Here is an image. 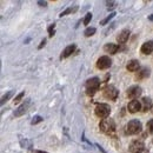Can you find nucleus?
<instances>
[{"label":"nucleus","mask_w":153,"mask_h":153,"mask_svg":"<svg viewBox=\"0 0 153 153\" xmlns=\"http://www.w3.org/2000/svg\"><path fill=\"white\" fill-rule=\"evenodd\" d=\"M111 65H112V61L107 56L100 57L97 61V67L99 70H107L108 67H111Z\"/></svg>","instance_id":"obj_5"},{"label":"nucleus","mask_w":153,"mask_h":153,"mask_svg":"<svg viewBox=\"0 0 153 153\" xmlns=\"http://www.w3.org/2000/svg\"><path fill=\"white\" fill-rule=\"evenodd\" d=\"M24 96H25V92H24V91H22V92H20L19 94L14 98V102H16V104H17V102H19L20 100L24 98Z\"/></svg>","instance_id":"obj_24"},{"label":"nucleus","mask_w":153,"mask_h":153,"mask_svg":"<svg viewBox=\"0 0 153 153\" xmlns=\"http://www.w3.org/2000/svg\"><path fill=\"white\" fill-rule=\"evenodd\" d=\"M147 128H149V132L151 134H153V119L147 123Z\"/></svg>","instance_id":"obj_26"},{"label":"nucleus","mask_w":153,"mask_h":153,"mask_svg":"<svg viewBox=\"0 0 153 153\" xmlns=\"http://www.w3.org/2000/svg\"><path fill=\"white\" fill-rule=\"evenodd\" d=\"M141 52L144 54H151L153 52V41L150 40V41H146L143 46H141Z\"/></svg>","instance_id":"obj_12"},{"label":"nucleus","mask_w":153,"mask_h":153,"mask_svg":"<svg viewBox=\"0 0 153 153\" xmlns=\"http://www.w3.org/2000/svg\"><path fill=\"white\" fill-rule=\"evenodd\" d=\"M139 67H140V65H139V61H138V60H131V61H128V64H127V66H126V68H127L130 72H135V71H138Z\"/></svg>","instance_id":"obj_15"},{"label":"nucleus","mask_w":153,"mask_h":153,"mask_svg":"<svg viewBox=\"0 0 153 153\" xmlns=\"http://www.w3.org/2000/svg\"><path fill=\"white\" fill-rule=\"evenodd\" d=\"M74 51H76V45H70V46H67V47L62 51V53H61L60 58H61V59H65V58L70 57Z\"/></svg>","instance_id":"obj_14"},{"label":"nucleus","mask_w":153,"mask_h":153,"mask_svg":"<svg viewBox=\"0 0 153 153\" xmlns=\"http://www.w3.org/2000/svg\"><path fill=\"white\" fill-rule=\"evenodd\" d=\"M91 19H92V13H87L85 16V18H84V25H88Z\"/></svg>","instance_id":"obj_23"},{"label":"nucleus","mask_w":153,"mask_h":153,"mask_svg":"<svg viewBox=\"0 0 153 153\" xmlns=\"http://www.w3.org/2000/svg\"><path fill=\"white\" fill-rule=\"evenodd\" d=\"M137 153H149V151L144 149V150H141V151H139V152H137Z\"/></svg>","instance_id":"obj_31"},{"label":"nucleus","mask_w":153,"mask_h":153,"mask_svg":"<svg viewBox=\"0 0 153 153\" xmlns=\"http://www.w3.org/2000/svg\"><path fill=\"white\" fill-rule=\"evenodd\" d=\"M141 123L139 120H131L126 125V133L127 134H137L141 131Z\"/></svg>","instance_id":"obj_4"},{"label":"nucleus","mask_w":153,"mask_h":153,"mask_svg":"<svg viewBox=\"0 0 153 153\" xmlns=\"http://www.w3.org/2000/svg\"><path fill=\"white\" fill-rule=\"evenodd\" d=\"M107 5H108V10H110V8H113V7H114L115 2L111 1V2H107Z\"/></svg>","instance_id":"obj_28"},{"label":"nucleus","mask_w":153,"mask_h":153,"mask_svg":"<svg viewBox=\"0 0 153 153\" xmlns=\"http://www.w3.org/2000/svg\"><path fill=\"white\" fill-rule=\"evenodd\" d=\"M54 27H56V25H54V24H52V25L48 27V33H50V37H53V36H54Z\"/></svg>","instance_id":"obj_25"},{"label":"nucleus","mask_w":153,"mask_h":153,"mask_svg":"<svg viewBox=\"0 0 153 153\" xmlns=\"http://www.w3.org/2000/svg\"><path fill=\"white\" fill-rule=\"evenodd\" d=\"M13 93H14L13 91H10L7 94H5V96L2 97V98H1V105H4V104H5V101H7V100H8L11 97L13 96Z\"/></svg>","instance_id":"obj_20"},{"label":"nucleus","mask_w":153,"mask_h":153,"mask_svg":"<svg viewBox=\"0 0 153 153\" xmlns=\"http://www.w3.org/2000/svg\"><path fill=\"white\" fill-rule=\"evenodd\" d=\"M143 104H144V110H145V111H146L147 108L151 110L152 105H151V100H150L149 98H144V99H143Z\"/></svg>","instance_id":"obj_19"},{"label":"nucleus","mask_w":153,"mask_h":153,"mask_svg":"<svg viewBox=\"0 0 153 153\" xmlns=\"http://www.w3.org/2000/svg\"><path fill=\"white\" fill-rule=\"evenodd\" d=\"M38 5H40V6H44V7H45V6L47 5V2H46V1H41V0H39Z\"/></svg>","instance_id":"obj_29"},{"label":"nucleus","mask_w":153,"mask_h":153,"mask_svg":"<svg viewBox=\"0 0 153 153\" xmlns=\"http://www.w3.org/2000/svg\"><path fill=\"white\" fill-rule=\"evenodd\" d=\"M149 19L151 20V21H153V16H151V17H150V18H149Z\"/></svg>","instance_id":"obj_33"},{"label":"nucleus","mask_w":153,"mask_h":153,"mask_svg":"<svg viewBox=\"0 0 153 153\" xmlns=\"http://www.w3.org/2000/svg\"><path fill=\"white\" fill-rule=\"evenodd\" d=\"M150 76V70L149 68H143L140 72H138L137 74V79H144V78H149Z\"/></svg>","instance_id":"obj_16"},{"label":"nucleus","mask_w":153,"mask_h":153,"mask_svg":"<svg viewBox=\"0 0 153 153\" xmlns=\"http://www.w3.org/2000/svg\"><path fill=\"white\" fill-rule=\"evenodd\" d=\"M104 50H105V52H107V53H110V54H115L117 51L119 50V46L115 45V44L110 42V44H106V45L104 46Z\"/></svg>","instance_id":"obj_13"},{"label":"nucleus","mask_w":153,"mask_h":153,"mask_svg":"<svg viewBox=\"0 0 153 153\" xmlns=\"http://www.w3.org/2000/svg\"><path fill=\"white\" fill-rule=\"evenodd\" d=\"M96 28L94 27H88V28H86L85 30V32H84V34H85V37H91V36H93L94 33H96Z\"/></svg>","instance_id":"obj_18"},{"label":"nucleus","mask_w":153,"mask_h":153,"mask_svg":"<svg viewBox=\"0 0 153 153\" xmlns=\"http://www.w3.org/2000/svg\"><path fill=\"white\" fill-rule=\"evenodd\" d=\"M36 153H47V152H45V151H37Z\"/></svg>","instance_id":"obj_32"},{"label":"nucleus","mask_w":153,"mask_h":153,"mask_svg":"<svg viewBox=\"0 0 153 153\" xmlns=\"http://www.w3.org/2000/svg\"><path fill=\"white\" fill-rule=\"evenodd\" d=\"M128 38H130V31H128V30H123V31L118 34L117 40H118L119 44H124V42H126V41L128 40Z\"/></svg>","instance_id":"obj_11"},{"label":"nucleus","mask_w":153,"mask_h":153,"mask_svg":"<svg viewBox=\"0 0 153 153\" xmlns=\"http://www.w3.org/2000/svg\"><path fill=\"white\" fill-rule=\"evenodd\" d=\"M97 147H98V149H99V150H100V151H101V152H102V153H106V152H105V151H104V149H102V147H101L100 145H98V144H97Z\"/></svg>","instance_id":"obj_30"},{"label":"nucleus","mask_w":153,"mask_h":153,"mask_svg":"<svg viewBox=\"0 0 153 153\" xmlns=\"http://www.w3.org/2000/svg\"><path fill=\"white\" fill-rule=\"evenodd\" d=\"M96 115L98 118H101V119H106L110 113H111V107L107 105V104H98L96 106Z\"/></svg>","instance_id":"obj_3"},{"label":"nucleus","mask_w":153,"mask_h":153,"mask_svg":"<svg viewBox=\"0 0 153 153\" xmlns=\"http://www.w3.org/2000/svg\"><path fill=\"white\" fill-rule=\"evenodd\" d=\"M144 147H145V145H144V143L141 140H134L130 145V151L133 153H137L139 151H141V150H144Z\"/></svg>","instance_id":"obj_8"},{"label":"nucleus","mask_w":153,"mask_h":153,"mask_svg":"<svg viewBox=\"0 0 153 153\" xmlns=\"http://www.w3.org/2000/svg\"><path fill=\"white\" fill-rule=\"evenodd\" d=\"M141 87H139V86H132V87H130L128 90H127V97L128 98H131V99H137L138 97L141 96Z\"/></svg>","instance_id":"obj_7"},{"label":"nucleus","mask_w":153,"mask_h":153,"mask_svg":"<svg viewBox=\"0 0 153 153\" xmlns=\"http://www.w3.org/2000/svg\"><path fill=\"white\" fill-rule=\"evenodd\" d=\"M99 127H100V131L101 132H104V133L106 134H112L115 131V123L113 119L106 118V119H102L101 120Z\"/></svg>","instance_id":"obj_1"},{"label":"nucleus","mask_w":153,"mask_h":153,"mask_svg":"<svg viewBox=\"0 0 153 153\" xmlns=\"http://www.w3.org/2000/svg\"><path fill=\"white\" fill-rule=\"evenodd\" d=\"M76 10H78V6H74L73 8H72V7H68V8H66L64 12L60 13V17H64V16H66V14H68V13H73V12H76Z\"/></svg>","instance_id":"obj_17"},{"label":"nucleus","mask_w":153,"mask_h":153,"mask_svg":"<svg viewBox=\"0 0 153 153\" xmlns=\"http://www.w3.org/2000/svg\"><path fill=\"white\" fill-rule=\"evenodd\" d=\"M99 86H100V80H99V78H92V79H88L87 80V82H86V93H87V96H94L96 94V92L99 90Z\"/></svg>","instance_id":"obj_2"},{"label":"nucleus","mask_w":153,"mask_h":153,"mask_svg":"<svg viewBox=\"0 0 153 153\" xmlns=\"http://www.w3.org/2000/svg\"><path fill=\"white\" fill-rule=\"evenodd\" d=\"M44 120V118L42 117H40V115H36L33 119H32V121H31V125H37L39 123H41Z\"/></svg>","instance_id":"obj_21"},{"label":"nucleus","mask_w":153,"mask_h":153,"mask_svg":"<svg viewBox=\"0 0 153 153\" xmlns=\"http://www.w3.org/2000/svg\"><path fill=\"white\" fill-rule=\"evenodd\" d=\"M151 112L153 113V104H152V107H151Z\"/></svg>","instance_id":"obj_34"},{"label":"nucleus","mask_w":153,"mask_h":153,"mask_svg":"<svg viewBox=\"0 0 153 153\" xmlns=\"http://www.w3.org/2000/svg\"><path fill=\"white\" fill-rule=\"evenodd\" d=\"M114 16H115V13H114V12H113V13H111V14H110L108 17H106L105 19H104V20H101V21H100V25H106V24H107V22H108L110 20H111V19H113V18H114Z\"/></svg>","instance_id":"obj_22"},{"label":"nucleus","mask_w":153,"mask_h":153,"mask_svg":"<svg viewBox=\"0 0 153 153\" xmlns=\"http://www.w3.org/2000/svg\"><path fill=\"white\" fill-rule=\"evenodd\" d=\"M45 44H46V39H44V40H41V42H40V45H39V50H41L42 48V46H45Z\"/></svg>","instance_id":"obj_27"},{"label":"nucleus","mask_w":153,"mask_h":153,"mask_svg":"<svg viewBox=\"0 0 153 153\" xmlns=\"http://www.w3.org/2000/svg\"><path fill=\"white\" fill-rule=\"evenodd\" d=\"M30 99L28 100H26V102H24V104H21L19 107L16 110V112H14V117H21L22 114H25L26 113V111H27V108H28V106H30Z\"/></svg>","instance_id":"obj_10"},{"label":"nucleus","mask_w":153,"mask_h":153,"mask_svg":"<svg viewBox=\"0 0 153 153\" xmlns=\"http://www.w3.org/2000/svg\"><path fill=\"white\" fill-rule=\"evenodd\" d=\"M127 108H128V112L130 113H137L138 111L141 110V102L138 101V100H132V101L128 102Z\"/></svg>","instance_id":"obj_9"},{"label":"nucleus","mask_w":153,"mask_h":153,"mask_svg":"<svg viewBox=\"0 0 153 153\" xmlns=\"http://www.w3.org/2000/svg\"><path fill=\"white\" fill-rule=\"evenodd\" d=\"M104 96L107 99H111V100H115L117 97H118V90L115 88L114 86L112 85H108L104 88Z\"/></svg>","instance_id":"obj_6"}]
</instances>
